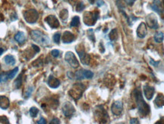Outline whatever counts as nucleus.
Wrapping results in <instances>:
<instances>
[{"label": "nucleus", "instance_id": "18", "mask_svg": "<svg viewBox=\"0 0 164 124\" xmlns=\"http://www.w3.org/2000/svg\"><path fill=\"white\" fill-rule=\"evenodd\" d=\"M15 40L17 42L20 44H23V43L25 42L26 40V37L24 35V34L21 31H19V32H17V34L15 36Z\"/></svg>", "mask_w": 164, "mask_h": 124}, {"label": "nucleus", "instance_id": "45", "mask_svg": "<svg viewBox=\"0 0 164 124\" xmlns=\"http://www.w3.org/2000/svg\"><path fill=\"white\" fill-rule=\"evenodd\" d=\"M88 1H89V2H90V4H93L94 2H95V0H88Z\"/></svg>", "mask_w": 164, "mask_h": 124}, {"label": "nucleus", "instance_id": "13", "mask_svg": "<svg viewBox=\"0 0 164 124\" xmlns=\"http://www.w3.org/2000/svg\"><path fill=\"white\" fill-rule=\"evenodd\" d=\"M47 84L52 88H57L60 85V81L53 76H50L47 80Z\"/></svg>", "mask_w": 164, "mask_h": 124}, {"label": "nucleus", "instance_id": "22", "mask_svg": "<svg viewBox=\"0 0 164 124\" xmlns=\"http://www.w3.org/2000/svg\"><path fill=\"white\" fill-rule=\"evenodd\" d=\"M82 74H83L84 79H90L93 77V73H92L91 71L87 70V69H82Z\"/></svg>", "mask_w": 164, "mask_h": 124}, {"label": "nucleus", "instance_id": "24", "mask_svg": "<svg viewBox=\"0 0 164 124\" xmlns=\"http://www.w3.org/2000/svg\"><path fill=\"white\" fill-rule=\"evenodd\" d=\"M21 77H22V74L20 75V76L16 79V80L14 82L15 88H17V89L21 88V84H22V79H21Z\"/></svg>", "mask_w": 164, "mask_h": 124}, {"label": "nucleus", "instance_id": "31", "mask_svg": "<svg viewBox=\"0 0 164 124\" xmlns=\"http://www.w3.org/2000/svg\"><path fill=\"white\" fill-rule=\"evenodd\" d=\"M0 123L9 124V121L7 117H5V116H0Z\"/></svg>", "mask_w": 164, "mask_h": 124}, {"label": "nucleus", "instance_id": "39", "mask_svg": "<svg viewBox=\"0 0 164 124\" xmlns=\"http://www.w3.org/2000/svg\"><path fill=\"white\" fill-rule=\"evenodd\" d=\"M36 123H38V124H46L47 123V121H46V120L44 119V118H43V117H42V118H40V120L39 121H37V122H36Z\"/></svg>", "mask_w": 164, "mask_h": 124}, {"label": "nucleus", "instance_id": "38", "mask_svg": "<svg viewBox=\"0 0 164 124\" xmlns=\"http://www.w3.org/2000/svg\"><path fill=\"white\" fill-rule=\"evenodd\" d=\"M125 2H126V4H127V5H132L134 3H135V0H125Z\"/></svg>", "mask_w": 164, "mask_h": 124}, {"label": "nucleus", "instance_id": "20", "mask_svg": "<svg viewBox=\"0 0 164 124\" xmlns=\"http://www.w3.org/2000/svg\"><path fill=\"white\" fill-rule=\"evenodd\" d=\"M4 61L7 65H9V66H14L15 64V58L12 55H7L4 57Z\"/></svg>", "mask_w": 164, "mask_h": 124}, {"label": "nucleus", "instance_id": "43", "mask_svg": "<svg viewBox=\"0 0 164 124\" xmlns=\"http://www.w3.org/2000/svg\"><path fill=\"white\" fill-rule=\"evenodd\" d=\"M150 63L151 64H153V65H154V66H157V65H158V64L160 63V62H154V61H150Z\"/></svg>", "mask_w": 164, "mask_h": 124}, {"label": "nucleus", "instance_id": "10", "mask_svg": "<svg viewBox=\"0 0 164 124\" xmlns=\"http://www.w3.org/2000/svg\"><path fill=\"white\" fill-rule=\"evenodd\" d=\"M146 21H147V24L150 28L157 29L158 27H159L158 22H157V18H156L154 15H149L146 18Z\"/></svg>", "mask_w": 164, "mask_h": 124}, {"label": "nucleus", "instance_id": "32", "mask_svg": "<svg viewBox=\"0 0 164 124\" xmlns=\"http://www.w3.org/2000/svg\"><path fill=\"white\" fill-rule=\"evenodd\" d=\"M51 54H52V56L53 57L57 58V57H59V55H60V51L58 50H52V51H51Z\"/></svg>", "mask_w": 164, "mask_h": 124}, {"label": "nucleus", "instance_id": "16", "mask_svg": "<svg viewBox=\"0 0 164 124\" xmlns=\"http://www.w3.org/2000/svg\"><path fill=\"white\" fill-rule=\"evenodd\" d=\"M10 105V101L7 97L0 96V108L2 110H6Z\"/></svg>", "mask_w": 164, "mask_h": 124}, {"label": "nucleus", "instance_id": "40", "mask_svg": "<svg viewBox=\"0 0 164 124\" xmlns=\"http://www.w3.org/2000/svg\"><path fill=\"white\" fill-rule=\"evenodd\" d=\"M32 47H33L34 48V50H35V53H39V52H40V49L38 47H37V46H36V45H34V44H32Z\"/></svg>", "mask_w": 164, "mask_h": 124}, {"label": "nucleus", "instance_id": "7", "mask_svg": "<svg viewBox=\"0 0 164 124\" xmlns=\"http://www.w3.org/2000/svg\"><path fill=\"white\" fill-rule=\"evenodd\" d=\"M75 109L70 102H66L62 106V113L66 117H71L74 115Z\"/></svg>", "mask_w": 164, "mask_h": 124}, {"label": "nucleus", "instance_id": "11", "mask_svg": "<svg viewBox=\"0 0 164 124\" xmlns=\"http://www.w3.org/2000/svg\"><path fill=\"white\" fill-rule=\"evenodd\" d=\"M144 93L145 98L148 101H150L154 97V93H155V89L153 87L148 85V84H145L144 86Z\"/></svg>", "mask_w": 164, "mask_h": 124}, {"label": "nucleus", "instance_id": "14", "mask_svg": "<svg viewBox=\"0 0 164 124\" xmlns=\"http://www.w3.org/2000/svg\"><path fill=\"white\" fill-rule=\"evenodd\" d=\"M147 26H146V24L144 23H141L140 25L138 26V29H137V34L139 37L144 38L146 35H147Z\"/></svg>", "mask_w": 164, "mask_h": 124}, {"label": "nucleus", "instance_id": "35", "mask_svg": "<svg viewBox=\"0 0 164 124\" xmlns=\"http://www.w3.org/2000/svg\"><path fill=\"white\" fill-rule=\"evenodd\" d=\"M116 4H117L119 9L121 11H123L122 9H124V6H123L121 0H116Z\"/></svg>", "mask_w": 164, "mask_h": 124}, {"label": "nucleus", "instance_id": "3", "mask_svg": "<svg viewBox=\"0 0 164 124\" xmlns=\"http://www.w3.org/2000/svg\"><path fill=\"white\" fill-rule=\"evenodd\" d=\"M99 18V12H87L84 15V22L86 25H93Z\"/></svg>", "mask_w": 164, "mask_h": 124}, {"label": "nucleus", "instance_id": "27", "mask_svg": "<svg viewBox=\"0 0 164 124\" xmlns=\"http://www.w3.org/2000/svg\"><path fill=\"white\" fill-rule=\"evenodd\" d=\"M17 72H18V68H17V67L15 68L13 70L10 71V72H8V75H9V79H14L15 76L17 75Z\"/></svg>", "mask_w": 164, "mask_h": 124}, {"label": "nucleus", "instance_id": "17", "mask_svg": "<svg viewBox=\"0 0 164 124\" xmlns=\"http://www.w3.org/2000/svg\"><path fill=\"white\" fill-rule=\"evenodd\" d=\"M151 8L154 11H155L156 12H157L158 14L160 15L163 12V8H162V4H161L160 1V0H154V3L151 5Z\"/></svg>", "mask_w": 164, "mask_h": 124}, {"label": "nucleus", "instance_id": "36", "mask_svg": "<svg viewBox=\"0 0 164 124\" xmlns=\"http://www.w3.org/2000/svg\"><path fill=\"white\" fill-rule=\"evenodd\" d=\"M89 32H90V34L89 33H88V34H89V38H90V40H93V42L95 41V39H94V35H93V30L92 29H90L89 30Z\"/></svg>", "mask_w": 164, "mask_h": 124}, {"label": "nucleus", "instance_id": "29", "mask_svg": "<svg viewBox=\"0 0 164 124\" xmlns=\"http://www.w3.org/2000/svg\"><path fill=\"white\" fill-rule=\"evenodd\" d=\"M69 16V13H68V11L66 9H64V10H62L60 13V18H62V20L65 21L66 20Z\"/></svg>", "mask_w": 164, "mask_h": 124}, {"label": "nucleus", "instance_id": "1", "mask_svg": "<svg viewBox=\"0 0 164 124\" xmlns=\"http://www.w3.org/2000/svg\"><path fill=\"white\" fill-rule=\"evenodd\" d=\"M134 96H135V101L138 106V110L142 117H146L150 113V106L144 101L142 96L141 91L138 89H135L134 91Z\"/></svg>", "mask_w": 164, "mask_h": 124}, {"label": "nucleus", "instance_id": "37", "mask_svg": "<svg viewBox=\"0 0 164 124\" xmlns=\"http://www.w3.org/2000/svg\"><path fill=\"white\" fill-rule=\"evenodd\" d=\"M50 124H52V123H56V124H59L60 123V121H59V119H57V118H54V119L52 120V121L50 123Z\"/></svg>", "mask_w": 164, "mask_h": 124}, {"label": "nucleus", "instance_id": "5", "mask_svg": "<svg viewBox=\"0 0 164 124\" xmlns=\"http://www.w3.org/2000/svg\"><path fill=\"white\" fill-rule=\"evenodd\" d=\"M84 89H85V86L82 84H75L72 89H71L69 91V95H71L74 99L78 100L82 95Z\"/></svg>", "mask_w": 164, "mask_h": 124}, {"label": "nucleus", "instance_id": "26", "mask_svg": "<svg viewBox=\"0 0 164 124\" xmlns=\"http://www.w3.org/2000/svg\"><path fill=\"white\" fill-rule=\"evenodd\" d=\"M8 73H2L0 74V83H5L9 80Z\"/></svg>", "mask_w": 164, "mask_h": 124}, {"label": "nucleus", "instance_id": "34", "mask_svg": "<svg viewBox=\"0 0 164 124\" xmlns=\"http://www.w3.org/2000/svg\"><path fill=\"white\" fill-rule=\"evenodd\" d=\"M33 87H30V88H28V90L26 91V93H25V98H29V97L31 96V93L33 92Z\"/></svg>", "mask_w": 164, "mask_h": 124}, {"label": "nucleus", "instance_id": "25", "mask_svg": "<svg viewBox=\"0 0 164 124\" xmlns=\"http://www.w3.org/2000/svg\"><path fill=\"white\" fill-rule=\"evenodd\" d=\"M80 24V18L78 17V16H74V18H72V20H71V27H74V28H75V27H78V26H79Z\"/></svg>", "mask_w": 164, "mask_h": 124}, {"label": "nucleus", "instance_id": "4", "mask_svg": "<svg viewBox=\"0 0 164 124\" xmlns=\"http://www.w3.org/2000/svg\"><path fill=\"white\" fill-rule=\"evenodd\" d=\"M24 18L25 21L29 24H34L38 19L39 14L34 9H30V10L24 12Z\"/></svg>", "mask_w": 164, "mask_h": 124}, {"label": "nucleus", "instance_id": "21", "mask_svg": "<svg viewBox=\"0 0 164 124\" xmlns=\"http://www.w3.org/2000/svg\"><path fill=\"white\" fill-rule=\"evenodd\" d=\"M164 39V34L163 32L161 31H158L154 35V40H155L157 43H161L163 42Z\"/></svg>", "mask_w": 164, "mask_h": 124}, {"label": "nucleus", "instance_id": "30", "mask_svg": "<svg viewBox=\"0 0 164 124\" xmlns=\"http://www.w3.org/2000/svg\"><path fill=\"white\" fill-rule=\"evenodd\" d=\"M61 38V34L59 33H55L53 35V40L55 43H59Z\"/></svg>", "mask_w": 164, "mask_h": 124}, {"label": "nucleus", "instance_id": "15", "mask_svg": "<svg viewBox=\"0 0 164 124\" xmlns=\"http://www.w3.org/2000/svg\"><path fill=\"white\" fill-rule=\"evenodd\" d=\"M74 35L69 31H66L62 36V41L65 43H70L74 41Z\"/></svg>", "mask_w": 164, "mask_h": 124}, {"label": "nucleus", "instance_id": "12", "mask_svg": "<svg viewBox=\"0 0 164 124\" xmlns=\"http://www.w3.org/2000/svg\"><path fill=\"white\" fill-rule=\"evenodd\" d=\"M45 21L52 28H57L59 27V22L57 18L54 15H49L46 18Z\"/></svg>", "mask_w": 164, "mask_h": 124}, {"label": "nucleus", "instance_id": "28", "mask_svg": "<svg viewBox=\"0 0 164 124\" xmlns=\"http://www.w3.org/2000/svg\"><path fill=\"white\" fill-rule=\"evenodd\" d=\"M29 113H30V115H31L32 117H36V116H37V114H39V110L36 108V107H33L30 109Z\"/></svg>", "mask_w": 164, "mask_h": 124}, {"label": "nucleus", "instance_id": "19", "mask_svg": "<svg viewBox=\"0 0 164 124\" xmlns=\"http://www.w3.org/2000/svg\"><path fill=\"white\" fill-rule=\"evenodd\" d=\"M154 103L157 107H162L164 106V97L162 94H159L154 100Z\"/></svg>", "mask_w": 164, "mask_h": 124}, {"label": "nucleus", "instance_id": "44", "mask_svg": "<svg viewBox=\"0 0 164 124\" xmlns=\"http://www.w3.org/2000/svg\"><path fill=\"white\" fill-rule=\"evenodd\" d=\"M4 52V49L3 48H0V55H2L3 54Z\"/></svg>", "mask_w": 164, "mask_h": 124}, {"label": "nucleus", "instance_id": "8", "mask_svg": "<svg viewBox=\"0 0 164 124\" xmlns=\"http://www.w3.org/2000/svg\"><path fill=\"white\" fill-rule=\"evenodd\" d=\"M122 110H123V103L122 102L120 101H115L114 103H112V107H111L112 113L116 116L121 115L122 113Z\"/></svg>", "mask_w": 164, "mask_h": 124}, {"label": "nucleus", "instance_id": "9", "mask_svg": "<svg viewBox=\"0 0 164 124\" xmlns=\"http://www.w3.org/2000/svg\"><path fill=\"white\" fill-rule=\"evenodd\" d=\"M76 51L77 53H78V56H79V58L80 59H81V62H82L84 65H88L89 62H90V56L88 55L83 49L79 50L78 48H76Z\"/></svg>", "mask_w": 164, "mask_h": 124}, {"label": "nucleus", "instance_id": "2", "mask_svg": "<svg viewBox=\"0 0 164 124\" xmlns=\"http://www.w3.org/2000/svg\"><path fill=\"white\" fill-rule=\"evenodd\" d=\"M31 38L36 43H40L43 47H47L50 43V38L47 35L43 34L41 31H37V30H34L31 33Z\"/></svg>", "mask_w": 164, "mask_h": 124}, {"label": "nucleus", "instance_id": "6", "mask_svg": "<svg viewBox=\"0 0 164 124\" xmlns=\"http://www.w3.org/2000/svg\"><path fill=\"white\" fill-rule=\"evenodd\" d=\"M65 59L74 69H76L79 66V62H78L76 56H74L72 52H67L66 54V56H65Z\"/></svg>", "mask_w": 164, "mask_h": 124}, {"label": "nucleus", "instance_id": "41", "mask_svg": "<svg viewBox=\"0 0 164 124\" xmlns=\"http://www.w3.org/2000/svg\"><path fill=\"white\" fill-rule=\"evenodd\" d=\"M97 6H102V5H104V2L103 1V0H97Z\"/></svg>", "mask_w": 164, "mask_h": 124}, {"label": "nucleus", "instance_id": "33", "mask_svg": "<svg viewBox=\"0 0 164 124\" xmlns=\"http://www.w3.org/2000/svg\"><path fill=\"white\" fill-rule=\"evenodd\" d=\"M84 9H85V5H84L83 2H80V3H78V5H77V12H81V11L84 10Z\"/></svg>", "mask_w": 164, "mask_h": 124}, {"label": "nucleus", "instance_id": "23", "mask_svg": "<svg viewBox=\"0 0 164 124\" xmlns=\"http://www.w3.org/2000/svg\"><path fill=\"white\" fill-rule=\"evenodd\" d=\"M109 37L112 41L117 40L118 38V32L117 29H113L110 31V33L109 34Z\"/></svg>", "mask_w": 164, "mask_h": 124}, {"label": "nucleus", "instance_id": "42", "mask_svg": "<svg viewBox=\"0 0 164 124\" xmlns=\"http://www.w3.org/2000/svg\"><path fill=\"white\" fill-rule=\"evenodd\" d=\"M130 123H139V122H138V120L136 119V118H132V119H131V120H130Z\"/></svg>", "mask_w": 164, "mask_h": 124}]
</instances>
